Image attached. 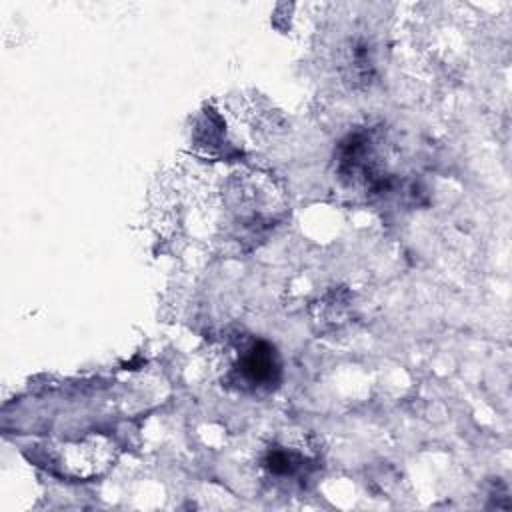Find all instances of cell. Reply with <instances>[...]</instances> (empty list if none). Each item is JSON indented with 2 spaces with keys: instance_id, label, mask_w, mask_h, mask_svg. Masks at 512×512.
<instances>
[{
  "instance_id": "6da1fadb",
  "label": "cell",
  "mask_w": 512,
  "mask_h": 512,
  "mask_svg": "<svg viewBox=\"0 0 512 512\" xmlns=\"http://www.w3.org/2000/svg\"><path fill=\"white\" fill-rule=\"evenodd\" d=\"M320 468V448L304 430L276 434L258 456V470L266 484L286 490L304 488Z\"/></svg>"
},
{
  "instance_id": "7a4b0ae2",
  "label": "cell",
  "mask_w": 512,
  "mask_h": 512,
  "mask_svg": "<svg viewBox=\"0 0 512 512\" xmlns=\"http://www.w3.org/2000/svg\"><path fill=\"white\" fill-rule=\"evenodd\" d=\"M282 378V364L276 348L260 338H240L234 344L224 384L242 394L272 392Z\"/></svg>"
},
{
  "instance_id": "3957f363",
  "label": "cell",
  "mask_w": 512,
  "mask_h": 512,
  "mask_svg": "<svg viewBox=\"0 0 512 512\" xmlns=\"http://www.w3.org/2000/svg\"><path fill=\"white\" fill-rule=\"evenodd\" d=\"M116 460V446L104 434H90L56 448L52 466L68 478L92 480L102 476Z\"/></svg>"
}]
</instances>
